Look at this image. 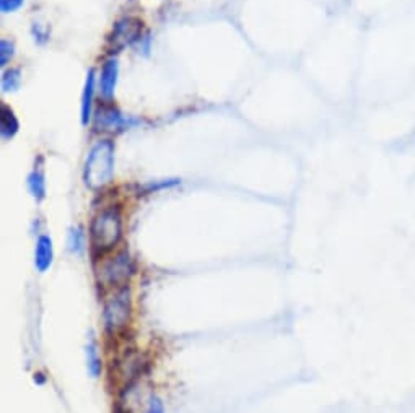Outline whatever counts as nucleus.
Wrapping results in <instances>:
<instances>
[{
    "label": "nucleus",
    "mask_w": 415,
    "mask_h": 413,
    "mask_svg": "<svg viewBox=\"0 0 415 413\" xmlns=\"http://www.w3.org/2000/svg\"><path fill=\"white\" fill-rule=\"evenodd\" d=\"M13 54H15V48H13V44L10 41L2 39V43H0V66L6 67L8 62L12 61Z\"/></svg>",
    "instance_id": "nucleus-15"
},
{
    "label": "nucleus",
    "mask_w": 415,
    "mask_h": 413,
    "mask_svg": "<svg viewBox=\"0 0 415 413\" xmlns=\"http://www.w3.org/2000/svg\"><path fill=\"white\" fill-rule=\"evenodd\" d=\"M23 3H25V0H0V8L3 13H12L21 8Z\"/></svg>",
    "instance_id": "nucleus-16"
},
{
    "label": "nucleus",
    "mask_w": 415,
    "mask_h": 413,
    "mask_svg": "<svg viewBox=\"0 0 415 413\" xmlns=\"http://www.w3.org/2000/svg\"><path fill=\"white\" fill-rule=\"evenodd\" d=\"M129 125V122L124 116L114 106H103L97 111V117H95V127L98 130H106V132H113V130L126 129Z\"/></svg>",
    "instance_id": "nucleus-6"
},
{
    "label": "nucleus",
    "mask_w": 415,
    "mask_h": 413,
    "mask_svg": "<svg viewBox=\"0 0 415 413\" xmlns=\"http://www.w3.org/2000/svg\"><path fill=\"white\" fill-rule=\"evenodd\" d=\"M0 132L3 139H12L18 132V121L10 108L2 104L0 108Z\"/></svg>",
    "instance_id": "nucleus-11"
},
{
    "label": "nucleus",
    "mask_w": 415,
    "mask_h": 413,
    "mask_svg": "<svg viewBox=\"0 0 415 413\" xmlns=\"http://www.w3.org/2000/svg\"><path fill=\"white\" fill-rule=\"evenodd\" d=\"M117 75H119V63H117V59H108L106 62L103 63L102 72H99V93L102 97L109 101L114 97V90H116V83H117Z\"/></svg>",
    "instance_id": "nucleus-7"
},
{
    "label": "nucleus",
    "mask_w": 415,
    "mask_h": 413,
    "mask_svg": "<svg viewBox=\"0 0 415 413\" xmlns=\"http://www.w3.org/2000/svg\"><path fill=\"white\" fill-rule=\"evenodd\" d=\"M85 355H86V370H88V374L93 379L99 378V374H102V370H103V365H102V358H99L98 345L93 339L90 340L88 345H86Z\"/></svg>",
    "instance_id": "nucleus-10"
},
{
    "label": "nucleus",
    "mask_w": 415,
    "mask_h": 413,
    "mask_svg": "<svg viewBox=\"0 0 415 413\" xmlns=\"http://www.w3.org/2000/svg\"><path fill=\"white\" fill-rule=\"evenodd\" d=\"M28 189L36 201H43L46 197V181H44V174L41 170H35L31 174L28 176Z\"/></svg>",
    "instance_id": "nucleus-12"
},
{
    "label": "nucleus",
    "mask_w": 415,
    "mask_h": 413,
    "mask_svg": "<svg viewBox=\"0 0 415 413\" xmlns=\"http://www.w3.org/2000/svg\"><path fill=\"white\" fill-rule=\"evenodd\" d=\"M20 83H21V77H20V70L18 69L7 70L2 77V90L6 93L17 92V90L20 88Z\"/></svg>",
    "instance_id": "nucleus-14"
},
{
    "label": "nucleus",
    "mask_w": 415,
    "mask_h": 413,
    "mask_svg": "<svg viewBox=\"0 0 415 413\" xmlns=\"http://www.w3.org/2000/svg\"><path fill=\"white\" fill-rule=\"evenodd\" d=\"M54 261V246L51 236L41 234L36 241L35 249V267L39 274H44L51 269Z\"/></svg>",
    "instance_id": "nucleus-8"
},
{
    "label": "nucleus",
    "mask_w": 415,
    "mask_h": 413,
    "mask_svg": "<svg viewBox=\"0 0 415 413\" xmlns=\"http://www.w3.org/2000/svg\"><path fill=\"white\" fill-rule=\"evenodd\" d=\"M114 176V143L99 140L91 147L85 161L84 179L86 188L98 190L106 188Z\"/></svg>",
    "instance_id": "nucleus-1"
},
{
    "label": "nucleus",
    "mask_w": 415,
    "mask_h": 413,
    "mask_svg": "<svg viewBox=\"0 0 415 413\" xmlns=\"http://www.w3.org/2000/svg\"><path fill=\"white\" fill-rule=\"evenodd\" d=\"M132 316V294L131 290L124 287L108 299L103 311L104 328L109 334L119 332L129 324Z\"/></svg>",
    "instance_id": "nucleus-3"
},
{
    "label": "nucleus",
    "mask_w": 415,
    "mask_h": 413,
    "mask_svg": "<svg viewBox=\"0 0 415 413\" xmlns=\"http://www.w3.org/2000/svg\"><path fill=\"white\" fill-rule=\"evenodd\" d=\"M145 413H165V407H163V402L160 399L153 397L148 403V408Z\"/></svg>",
    "instance_id": "nucleus-17"
},
{
    "label": "nucleus",
    "mask_w": 415,
    "mask_h": 413,
    "mask_svg": "<svg viewBox=\"0 0 415 413\" xmlns=\"http://www.w3.org/2000/svg\"><path fill=\"white\" fill-rule=\"evenodd\" d=\"M140 36H142V21H139L137 18H122L114 25L109 41H111L113 48L122 49L139 41Z\"/></svg>",
    "instance_id": "nucleus-5"
},
{
    "label": "nucleus",
    "mask_w": 415,
    "mask_h": 413,
    "mask_svg": "<svg viewBox=\"0 0 415 413\" xmlns=\"http://www.w3.org/2000/svg\"><path fill=\"white\" fill-rule=\"evenodd\" d=\"M132 274H134V264L131 256L127 252H119L102 267L99 280L108 287H119L131 279Z\"/></svg>",
    "instance_id": "nucleus-4"
},
{
    "label": "nucleus",
    "mask_w": 415,
    "mask_h": 413,
    "mask_svg": "<svg viewBox=\"0 0 415 413\" xmlns=\"http://www.w3.org/2000/svg\"><path fill=\"white\" fill-rule=\"evenodd\" d=\"M68 249L75 256H81L85 251V234L80 228H72L68 231V239H67Z\"/></svg>",
    "instance_id": "nucleus-13"
},
{
    "label": "nucleus",
    "mask_w": 415,
    "mask_h": 413,
    "mask_svg": "<svg viewBox=\"0 0 415 413\" xmlns=\"http://www.w3.org/2000/svg\"><path fill=\"white\" fill-rule=\"evenodd\" d=\"M95 97V72L90 70L86 75L84 94H81V122L86 125L91 119V106Z\"/></svg>",
    "instance_id": "nucleus-9"
},
{
    "label": "nucleus",
    "mask_w": 415,
    "mask_h": 413,
    "mask_svg": "<svg viewBox=\"0 0 415 413\" xmlns=\"http://www.w3.org/2000/svg\"><path fill=\"white\" fill-rule=\"evenodd\" d=\"M122 234V219L117 208H104L95 215L90 226L91 244L98 251H109L119 243Z\"/></svg>",
    "instance_id": "nucleus-2"
}]
</instances>
